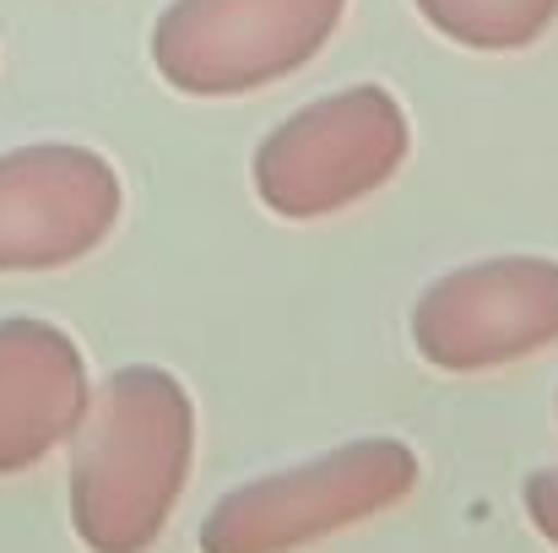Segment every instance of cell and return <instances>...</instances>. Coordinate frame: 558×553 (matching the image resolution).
I'll use <instances>...</instances> for the list:
<instances>
[{"instance_id": "9c48e42d", "label": "cell", "mask_w": 558, "mask_h": 553, "mask_svg": "<svg viewBox=\"0 0 558 553\" xmlns=\"http://www.w3.org/2000/svg\"><path fill=\"white\" fill-rule=\"evenodd\" d=\"M521 505H526L532 532H537V538H548V543L558 549V467H537V472H526V483H521Z\"/></svg>"}, {"instance_id": "5b68a950", "label": "cell", "mask_w": 558, "mask_h": 553, "mask_svg": "<svg viewBox=\"0 0 558 553\" xmlns=\"http://www.w3.org/2000/svg\"><path fill=\"white\" fill-rule=\"evenodd\" d=\"M412 348L439 374H488L558 342L554 255H488L434 277L412 304Z\"/></svg>"}, {"instance_id": "3957f363", "label": "cell", "mask_w": 558, "mask_h": 553, "mask_svg": "<svg viewBox=\"0 0 558 553\" xmlns=\"http://www.w3.org/2000/svg\"><path fill=\"white\" fill-rule=\"evenodd\" d=\"M412 153L407 109L390 87L359 82L288 115L255 147V195L282 223L337 217L396 180Z\"/></svg>"}, {"instance_id": "6da1fadb", "label": "cell", "mask_w": 558, "mask_h": 553, "mask_svg": "<svg viewBox=\"0 0 558 553\" xmlns=\"http://www.w3.org/2000/svg\"><path fill=\"white\" fill-rule=\"evenodd\" d=\"M71 450V527L87 553H153L195 467V401L174 369L125 364L93 385Z\"/></svg>"}, {"instance_id": "277c9868", "label": "cell", "mask_w": 558, "mask_h": 553, "mask_svg": "<svg viewBox=\"0 0 558 553\" xmlns=\"http://www.w3.org/2000/svg\"><path fill=\"white\" fill-rule=\"evenodd\" d=\"M342 16L348 0H169L147 55L185 98H244L304 71Z\"/></svg>"}, {"instance_id": "7a4b0ae2", "label": "cell", "mask_w": 558, "mask_h": 553, "mask_svg": "<svg viewBox=\"0 0 558 553\" xmlns=\"http://www.w3.org/2000/svg\"><path fill=\"white\" fill-rule=\"evenodd\" d=\"M423 461L407 440L374 434L233 483L201 521V553H299L417 494Z\"/></svg>"}, {"instance_id": "52a82bcc", "label": "cell", "mask_w": 558, "mask_h": 553, "mask_svg": "<svg viewBox=\"0 0 558 553\" xmlns=\"http://www.w3.org/2000/svg\"><path fill=\"white\" fill-rule=\"evenodd\" d=\"M93 396L76 337L38 315L0 321V478L49 461Z\"/></svg>"}, {"instance_id": "ba28073f", "label": "cell", "mask_w": 558, "mask_h": 553, "mask_svg": "<svg viewBox=\"0 0 558 553\" xmlns=\"http://www.w3.org/2000/svg\"><path fill=\"white\" fill-rule=\"evenodd\" d=\"M412 5L439 38L477 55L532 49L558 22V0H412Z\"/></svg>"}, {"instance_id": "8992f818", "label": "cell", "mask_w": 558, "mask_h": 553, "mask_svg": "<svg viewBox=\"0 0 558 553\" xmlns=\"http://www.w3.org/2000/svg\"><path fill=\"white\" fill-rule=\"evenodd\" d=\"M125 212V184L98 147L27 142L0 153V272H60L93 255Z\"/></svg>"}]
</instances>
